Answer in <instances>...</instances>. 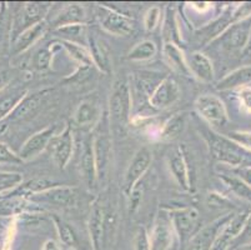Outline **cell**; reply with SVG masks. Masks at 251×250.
Listing matches in <instances>:
<instances>
[{
  "label": "cell",
  "mask_w": 251,
  "mask_h": 250,
  "mask_svg": "<svg viewBox=\"0 0 251 250\" xmlns=\"http://www.w3.org/2000/svg\"><path fill=\"white\" fill-rule=\"evenodd\" d=\"M250 52H251V36H250V41H249V44H248V47H246L244 54H248V53H250Z\"/></svg>",
  "instance_id": "cell-52"
},
{
  "label": "cell",
  "mask_w": 251,
  "mask_h": 250,
  "mask_svg": "<svg viewBox=\"0 0 251 250\" xmlns=\"http://www.w3.org/2000/svg\"><path fill=\"white\" fill-rule=\"evenodd\" d=\"M47 22L44 20V22L33 25V27L28 28L24 31H22L14 40L11 41V54L20 55L24 52H26L28 49H30L36 41L44 35V33L47 31Z\"/></svg>",
  "instance_id": "cell-23"
},
{
  "label": "cell",
  "mask_w": 251,
  "mask_h": 250,
  "mask_svg": "<svg viewBox=\"0 0 251 250\" xmlns=\"http://www.w3.org/2000/svg\"><path fill=\"white\" fill-rule=\"evenodd\" d=\"M86 47L91 55V60L94 66H97L100 72L104 74H110L111 72V58L108 47L100 38L95 36V34L88 33L86 36Z\"/></svg>",
  "instance_id": "cell-22"
},
{
  "label": "cell",
  "mask_w": 251,
  "mask_h": 250,
  "mask_svg": "<svg viewBox=\"0 0 251 250\" xmlns=\"http://www.w3.org/2000/svg\"><path fill=\"white\" fill-rule=\"evenodd\" d=\"M161 33H163V43H173L180 47V27L176 19L174 6L168 5L165 8V15L161 24Z\"/></svg>",
  "instance_id": "cell-30"
},
{
  "label": "cell",
  "mask_w": 251,
  "mask_h": 250,
  "mask_svg": "<svg viewBox=\"0 0 251 250\" xmlns=\"http://www.w3.org/2000/svg\"><path fill=\"white\" fill-rule=\"evenodd\" d=\"M165 77H160V73L157 72H140L136 77L135 85L138 90L144 94L147 100H149L150 95L154 93L156 86L160 84L161 80Z\"/></svg>",
  "instance_id": "cell-35"
},
{
  "label": "cell",
  "mask_w": 251,
  "mask_h": 250,
  "mask_svg": "<svg viewBox=\"0 0 251 250\" xmlns=\"http://www.w3.org/2000/svg\"><path fill=\"white\" fill-rule=\"evenodd\" d=\"M202 137L207 144L210 154L218 163L231 168H251V151L232 141L226 135L213 129H202Z\"/></svg>",
  "instance_id": "cell-1"
},
{
  "label": "cell",
  "mask_w": 251,
  "mask_h": 250,
  "mask_svg": "<svg viewBox=\"0 0 251 250\" xmlns=\"http://www.w3.org/2000/svg\"><path fill=\"white\" fill-rule=\"evenodd\" d=\"M134 250H151L150 234L145 226H139L133 238Z\"/></svg>",
  "instance_id": "cell-42"
},
{
  "label": "cell",
  "mask_w": 251,
  "mask_h": 250,
  "mask_svg": "<svg viewBox=\"0 0 251 250\" xmlns=\"http://www.w3.org/2000/svg\"><path fill=\"white\" fill-rule=\"evenodd\" d=\"M227 138L232 141L243 146L246 150L251 151V132L250 130H231L227 133Z\"/></svg>",
  "instance_id": "cell-43"
},
{
  "label": "cell",
  "mask_w": 251,
  "mask_h": 250,
  "mask_svg": "<svg viewBox=\"0 0 251 250\" xmlns=\"http://www.w3.org/2000/svg\"><path fill=\"white\" fill-rule=\"evenodd\" d=\"M28 199L31 203L48 204L54 208L65 209V208H72L76 204L77 192L76 188L74 187L58 184L45 192L28 196Z\"/></svg>",
  "instance_id": "cell-12"
},
{
  "label": "cell",
  "mask_w": 251,
  "mask_h": 250,
  "mask_svg": "<svg viewBox=\"0 0 251 250\" xmlns=\"http://www.w3.org/2000/svg\"><path fill=\"white\" fill-rule=\"evenodd\" d=\"M105 209L99 200H95L91 205L90 215L88 219V234L93 250H102L104 248V223Z\"/></svg>",
  "instance_id": "cell-19"
},
{
  "label": "cell",
  "mask_w": 251,
  "mask_h": 250,
  "mask_svg": "<svg viewBox=\"0 0 251 250\" xmlns=\"http://www.w3.org/2000/svg\"><path fill=\"white\" fill-rule=\"evenodd\" d=\"M42 250H61V248L58 242H55V240L52 239H48L47 242L43 244Z\"/></svg>",
  "instance_id": "cell-49"
},
{
  "label": "cell",
  "mask_w": 251,
  "mask_h": 250,
  "mask_svg": "<svg viewBox=\"0 0 251 250\" xmlns=\"http://www.w3.org/2000/svg\"><path fill=\"white\" fill-rule=\"evenodd\" d=\"M171 223L176 233L179 244H188L194 234L196 233V226L199 222V212L194 206H182L168 209Z\"/></svg>",
  "instance_id": "cell-9"
},
{
  "label": "cell",
  "mask_w": 251,
  "mask_h": 250,
  "mask_svg": "<svg viewBox=\"0 0 251 250\" xmlns=\"http://www.w3.org/2000/svg\"><path fill=\"white\" fill-rule=\"evenodd\" d=\"M186 127V114L184 111L175 113L164 121L163 127L159 130V139L161 141H173L181 135Z\"/></svg>",
  "instance_id": "cell-29"
},
{
  "label": "cell",
  "mask_w": 251,
  "mask_h": 250,
  "mask_svg": "<svg viewBox=\"0 0 251 250\" xmlns=\"http://www.w3.org/2000/svg\"><path fill=\"white\" fill-rule=\"evenodd\" d=\"M74 134L70 125L64 128L60 134H55L49 144L52 160L59 169L64 170L70 163L74 153Z\"/></svg>",
  "instance_id": "cell-15"
},
{
  "label": "cell",
  "mask_w": 251,
  "mask_h": 250,
  "mask_svg": "<svg viewBox=\"0 0 251 250\" xmlns=\"http://www.w3.org/2000/svg\"><path fill=\"white\" fill-rule=\"evenodd\" d=\"M250 212L251 210L234 213L231 219L225 224V226L219 233L211 250H229L235 240H237L241 235L245 234Z\"/></svg>",
  "instance_id": "cell-14"
},
{
  "label": "cell",
  "mask_w": 251,
  "mask_h": 250,
  "mask_svg": "<svg viewBox=\"0 0 251 250\" xmlns=\"http://www.w3.org/2000/svg\"><path fill=\"white\" fill-rule=\"evenodd\" d=\"M95 17L105 31L115 36H129L135 30V20L106 5L95 6Z\"/></svg>",
  "instance_id": "cell-7"
},
{
  "label": "cell",
  "mask_w": 251,
  "mask_h": 250,
  "mask_svg": "<svg viewBox=\"0 0 251 250\" xmlns=\"http://www.w3.org/2000/svg\"><path fill=\"white\" fill-rule=\"evenodd\" d=\"M26 95L28 89L20 86L11 88V85H8L0 91V120L6 118Z\"/></svg>",
  "instance_id": "cell-27"
},
{
  "label": "cell",
  "mask_w": 251,
  "mask_h": 250,
  "mask_svg": "<svg viewBox=\"0 0 251 250\" xmlns=\"http://www.w3.org/2000/svg\"><path fill=\"white\" fill-rule=\"evenodd\" d=\"M49 94L50 90L36 91L33 94L28 93V95L25 96L6 118L0 120V135L5 133L10 124L23 123V121L30 120L34 116H36V114L44 107Z\"/></svg>",
  "instance_id": "cell-5"
},
{
  "label": "cell",
  "mask_w": 251,
  "mask_h": 250,
  "mask_svg": "<svg viewBox=\"0 0 251 250\" xmlns=\"http://www.w3.org/2000/svg\"><path fill=\"white\" fill-rule=\"evenodd\" d=\"M157 54V45L152 40L145 39L139 41L127 52L126 59L130 61H148L151 60Z\"/></svg>",
  "instance_id": "cell-34"
},
{
  "label": "cell",
  "mask_w": 251,
  "mask_h": 250,
  "mask_svg": "<svg viewBox=\"0 0 251 250\" xmlns=\"http://www.w3.org/2000/svg\"><path fill=\"white\" fill-rule=\"evenodd\" d=\"M144 195V184L143 183H139L131 193L129 194L127 198V205H129V212L135 213L139 209V206L141 205V200H143Z\"/></svg>",
  "instance_id": "cell-44"
},
{
  "label": "cell",
  "mask_w": 251,
  "mask_h": 250,
  "mask_svg": "<svg viewBox=\"0 0 251 250\" xmlns=\"http://www.w3.org/2000/svg\"><path fill=\"white\" fill-rule=\"evenodd\" d=\"M240 250H251V240L249 243H246V244H244L243 247L240 248Z\"/></svg>",
  "instance_id": "cell-51"
},
{
  "label": "cell",
  "mask_w": 251,
  "mask_h": 250,
  "mask_svg": "<svg viewBox=\"0 0 251 250\" xmlns=\"http://www.w3.org/2000/svg\"><path fill=\"white\" fill-rule=\"evenodd\" d=\"M51 220L54 223V226H55L56 233H58L59 240L64 247L73 250H84L80 245V240L77 238V234L75 233L74 228L69 223H67L65 220L56 217V215H52Z\"/></svg>",
  "instance_id": "cell-31"
},
{
  "label": "cell",
  "mask_w": 251,
  "mask_h": 250,
  "mask_svg": "<svg viewBox=\"0 0 251 250\" xmlns=\"http://www.w3.org/2000/svg\"><path fill=\"white\" fill-rule=\"evenodd\" d=\"M251 36V17L234 23L210 44H218L224 52L244 54Z\"/></svg>",
  "instance_id": "cell-3"
},
{
  "label": "cell",
  "mask_w": 251,
  "mask_h": 250,
  "mask_svg": "<svg viewBox=\"0 0 251 250\" xmlns=\"http://www.w3.org/2000/svg\"><path fill=\"white\" fill-rule=\"evenodd\" d=\"M166 163L175 183L185 192H191L193 179H191L190 167H189L188 157H186L184 146L177 145L171 149L166 157Z\"/></svg>",
  "instance_id": "cell-11"
},
{
  "label": "cell",
  "mask_w": 251,
  "mask_h": 250,
  "mask_svg": "<svg viewBox=\"0 0 251 250\" xmlns=\"http://www.w3.org/2000/svg\"><path fill=\"white\" fill-rule=\"evenodd\" d=\"M191 8L196 9V10L200 13V11L209 10V9L211 8V4L205 3V1H202V3H191Z\"/></svg>",
  "instance_id": "cell-50"
},
{
  "label": "cell",
  "mask_w": 251,
  "mask_h": 250,
  "mask_svg": "<svg viewBox=\"0 0 251 250\" xmlns=\"http://www.w3.org/2000/svg\"><path fill=\"white\" fill-rule=\"evenodd\" d=\"M79 162H80V164H79L80 165V174L85 179V182L88 183L89 187L94 185V183L97 182L98 179V171L94 148H93V139L91 140H86L84 143L80 160Z\"/></svg>",
  "instance_id": "cell-28"
},
{
  "label": "cell",
  "mask_w": 251,
  "mask_h": 250,
  "mask_svg": "<svg viewBox=\"0 0 251 250\" xmlns=\"http://www.w3.org/2000/svg\"><path fill=\"white\" fill-rule=\"evenodd\" d=\"M163 55L168 65L173 70L186 77H191L188 65V56L185 55L184 50L179 45L173 44V43H164Z\"/></svg>",
  "instance_id": "cell-26"
},
{
  "label": "cell",
  "mask_w": 251,
  "mask_h": 250,
  "mask_svg": "<svg viewBox=\"0 0 251 250\" xmlns=\"http://www.w3.org/2000/svg\"><path fill=\"white\" fill-rule=\"evenodd\" d=\"M55 125H50V127L36 132L35 134H33L25 140L19 150V157L24 160V163L35 159L36 157L42 154L43 151L49 148L50 141L55 135Z\"/></svg>",
  "instance_id": "cell-17"
},
{
  "label": "cell",
  "mask_w": 251,
  "mask_h": 250,
  "mask_svg": "<svg viewBox=\"0 0 251 250\" xmlns=\"http://www.w3.org/2000/svg\"><path fill=\"white\" fill-rule=\"evenodd\" d=\"M206 205L210 209H231L232 201L227 199L226 196L216 192L207 193L206 195Z\"/></svg>",
  "instance_id": "cell-39"
},
{
  "label": "cell",
  "mask_w": 251,
  "mask_h": 250,
  "mask_svg": "<svg viewBox=\"0 0 251 250\" xmlns=\"http://www.w3.org/2000/svg\"><path fill=\"white\" fill-rule=\"evenodd\" d=\"M251 84V65H244L227 73L216 84V89L220 91L235 90L249 86Z\"/></svg>",
  "instance_id": "cell-24"
},
{
  "label": "cell",
  "mask_w": 251,
  "mask_h": 250,
  "mask_svg": "<svg viewBox=\"0 0 251 250\" xmlns=\"http://www.w3.org/2000/svg\"><path fill=\"white\" fill-rule=\"evenodd\" d=\"M133 109V94L130 90L129 83L124 79H119L114 83L113 90L109 99V120L110 125L125 128L131 121Z\"/></svg>",
  "instance_id": "cell-2"
},
{
  "label": "cell",
  "mask_w": 251,
  "mask_h": 250,
  "mask_svg": "<svg viewBox=\"0 0 251 250\" xmlns=\"http://www.w3.org/2000/svg\"><path fill=\"white\" fill-rule=\"evenodd\" d=\"M101 119V109L95 98H86L81 100L74 111L75 125L79 128H94Z\"/></svg>",
  "instance_id": "cell-20"
},
{
  "label": "cell",
  "mask_w": 251,
  "mask_h": 250,
  "mask_svg": "<svg viewBox=\"0 0 251 250\" xmlns=\"http://www.w3.org/2000/svg\"><path fill=\"white\" fill-rule=\"evenodd\" d=\"M161 20V8L160 6H151L147 10L145 15H144V29L147 31H154L157 28V25L160 24Z\"/></svg>",
  "instance_id": "cell-40"
},
{
  "label": "cell",
  "mask_w": 251,
  "mask_h": 250,
  "mask_svg": "<svg viewBox=\"0 0 251 250\" xmlns=\"http://www.w3.org/2000/svg\"><path fill=\"white\" fill-rule=\"evenodd\" d=\"M151 250H176L179 244L168 209H159L154 220L151 234Z\"/></svg>",
  "instance_id": "cell-8"
},
{
  "label": "cell",
  "mask_w": 251,
  "mask_h": 250,
  "mask_svg": "<svg viewBox=\"0 0 251 250\" xmlns=\"http://www.w3.org/2000/svg\"><path fill=\"white\" fill-rule=\"evenodd\" d=\"M24 160L15 153L8 144L0 141V164L4 165H22Z\"/></svg>",
  "instance_id": "cell-41"
},
{
  "label": "cell",
  "mask_w": 251,
  "mask_h": 250,
  "mask_svg": "<svg viewBox=\"0 0 251 250\" xmlns=\"http://www.w3.org/2000/svg\"><path fill=\"white\" fill-rule=\"evenodd\" d=\"M23 174L17 171H0V194L14 190L23 184Z\"/></svg>",
  "instance_id": "cell-37"
},
{
  "label": "cell",
  "mask_w": 251,
  "mask_h": 250,
  "mask_svg": "<svg viewBox=\"0 0 251 250\" xmlns=\"http://www.w3.org/2000/svg\"><path fill=\"white\" fill-rule=\"evenodd\" d=\"M52 60V50L51 47H44L42 49H39L38 52L34 54L33 59H31V64H33L34 69L38 72H45L51 65Z\"/></svg>",
  "instance_id": "cell-38"
},
{
  "label": "cell",
  "mask_w": 251,
  "mask_h": 250,
  "mask_svg": "<svg viewBox=\"0 0 251 250\" xmlns=\"http://www.w3.org/2000/svg\"><path fill=\"white\" fill-rule=\"evenodd\" d=\"M91 68L90 66H79L76 72L74 74H72V77H68L65 79V82L68 83H81L89 77V73H90Z\"/></svg>",
  "instance_id": "cell-46"
},
{
  "label": "cell",
  "mask_w": 251,
  "mask_h": 250,
  "mask_svg": "<svg viewBox=\"0 0 251 250\" xmlns=\"http://www.w3.org/2000/svg\"><path fill=\"white\" fill-rule=\"evenodd\" d=\"M59 45L65 49V52L69 54L70 58L76 61L79 66H90V68L94 66L93 60H91V55L86 45L74 43V41L63 40V39L59 41Z\"/></svg>",
  "instance_id": "cell-33"
},
{
  "label": "cell",
  "mask_w": 251,
  "mask_h": 250,
  "mask_svg": "<svg viewBox=\"0 0 251 250\" xmlns=\"http://www.w3.org/2000/svg\"><path fill=\"white\" fill-rule=\"evenodd\" d=\"M11 80V73L9 69H0V91L9 85Z\"/></svg>",
  "instance_id": "cell-47"
},
{
  "label": "cell",
  "mask_w": 251,
  "mask_h": 250,
  "mask_svg": "<svg viewBox=\"0 0 251 250\" xmlns=\"http://www.w3.org/2000/svg\"><path fill=\"white\" fill-rule=\"evenodd\" d=\"M234 213L229 212L226 214L221 215L218 219H215L214 222L209 223L207 225H205L204 228L199 229L194 234L191 239L189 240L188 244L185 250H211L213 249V245L215 243L216 238H218L219 233L221 231V229L225 226V224L229 222L232 218Z\"/></svg>",
  "instance_id": "cell-13"
},
{
  "label": "cell",
  "mask_w": 251,
  "mask_h": 250,
  "mask_svg": "<svg viewBox=\"0 0 251 250\" xmlns=\"http://www.w3.org/2000/svg\"><path fill=\"white\" fill-rule=\"evenodd\" d=\"M50 9L49 3H26L24 4V6L20 10L19 17L17 18L14 23L15 29L13 30L14 36H13V40L19 35L22 31H24L25 29L33 27V25L39 24L45 20L48 11Z\"/></svg>",
  "instance_id": "cell-18"
},
{
  "label": "cell",
  "mask_w": 251,
  "mask_h": 250,
  "mask_svg": "<svg viewBox=\"0 0 251 250\" xmlns=\"http://www.w3.org/2000/svg\"><path fill=\"white\" fill-rule=\"evenodd\" d=\"M237 98H239V102H240L241 109L245 113L251 114V86H245V88L239 89Z\"/></svg>",
  "instance_id": "cell-45"
},
{
  "label": "cell",
  "mask_w": 251,
  "mask_h": 250,
  "mask_svg": "<svg viewBox=\"0 0 251 250\" xmlns=\"http://www.w3.org/2000/svg\"><path fill=\"white\" fill-rule=\"evenodd\" d=\"M188 65L191 77L199 82L209 84L215 79L213 61L202 52H193L188 56Z\"/></svg>",
  "instance_id": "cell-21"
},
{
  "label": "cell",
  "mask_w": 251,
  "mask_h": 250,
  "mask_svg": "<svg viewBox=\"0 0 251 250\" xmlns=\"http://www.w3.org/2000/svg\"><path fill=\"white\" fill-rule=\"evenodd\" d=\"M232 173H235L236 175L240 176L243 179L244 182L248 183L249 185L251 187V168H239V169H235Z\"/></svg>",
  "instance_id": "cell-48"
},
{
  "label": "cell",
  "mask_w": 251,
  "mask_h": 250,
  "mask_svg": "<svg viewBox=\"0 0 251 250\" xmlns=\"http://www.w3.org/2000/svg\"><path fill=\"white\" fill-rule=\"evenodd\" d=\"M219 178L235 196L251 204V187L240 176L235 173H220Z\"/></svg>",
  "instance_id": "cell-32"
},
{
  "label": "cell",
  "mask_w": 251,
  "mask_h": 250,
  "mask_svg": "<svg viewBox=\"0 0 251 250\" xmlns=\"http://www.w3.org/2000/svg\"><path fill=\"white\" fill-rule=\"evenodd\" d=\"M111 125L108 114H104L97 124L93 137L95 162H97L98 179L104 178L111 159Z\"/></svg>",
  "instance_id": "cell-4"
},
{
  "label": "cell",
  "mask_w": 251,
  "mask_h": 250,
  "mask_svg": "<svg viewBox=\"0 0 251 250\" xmlns=\"http://www.w3.org/2000/svg\"><path fill=\"white\" fill-rule=\"evenodd\" d=\"M195 109L200 116L215 130L226 127L229 123V114L223 100L214 94H202L195 100Z\"/></svg>",
  "instance_id": "cell-6"
},
{
  "label": "cell",
  "mask_w": 251,
  "mask_h": 250,
  "mask_svg": "<svg viewBox=\"0 0 251 250\" xmlns=\"http://www.w3.org/2000/svg\"><path fill=\"white\" fill-rule=\"evenodd\" d=\"M56 34L63 35V40H69L77 43V40L81 36H88V25L86 24H74L67 25V27H61L58 29H54Z\"/></svg>",
  "instance_id": "cell-36"
},
{
  "label": "cell",
  "mask_w": 251,
  "mask_h": 250,
  "mask_svg": "<svg viewBox=\"0 0 251 250\" xmlns=\"http://www.w3.org/2000/svg\"><path fill=\"white\" fill-rule=\"evenodd\" d=\"M152 163V153L148 146H143L134 154L133 159L130 160L126 171L123 180V192L126 196L131 190L140 183L143 176L148 173L150 165Z\"/></svg>",
  "instance_id": "cell-10"
},
{
  "label": "cell",
  "mask_w": 251,
  "mask_h": 250,
  "mask_svg": "<svg viewBox=\"0 0 251 250\" xmlns=\"http://www.w3.org/2000/svg\"><path fill=\"white\" fill-rule=\"evenodd\" d=\"M74 24H86V10L80 4H69L61 9L51 20L54 29Z\"/></svg>",
  "instance_id": "cell-25"
},
{
  "label": "cell",
  "mask_w": 251,
  "mask_h": 250,
  "mask_svg": "<svg viewBox=\"0 0 251 250\" xmlns=\"http://www.w3.org/2000/svg\"><path fill=\"white\" fill-rule=\"evenodd\" d=\"M180 94L181 91L176 79L171 75H166L150 95L148 104L154 110H165L179 100Z\"/></svg>",
  "instance_id": "cell-16"
}]
</instances>
